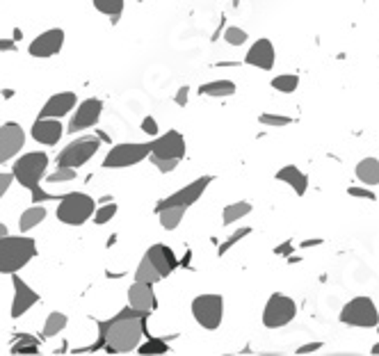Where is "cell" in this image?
Masks as SVG:
<instances>
[{
  "mask_svg": "<svg viewBox=\"0 0 379 356\" xmlns=\"http://www.w3.org/2000/svg\"><path fill=\"white\" fill-rule=\"evenodd\" d=\"M146 311H137L133 306L124 308L122 313L115 315L108 322L101 325V334L106 347L112 354H128L137 350L146 332Z\"/></svg>",
  "mask_w": 379,
  "mask_h": 356,
  "instance_id": "obj_1",
  "label": "cell"
},
{
  "mask_svg": "<svg viewBox=\"0 0 379 356\" xmlns=\"http://www.w3.org/2000/svg\"><path fill=\"white\" fill-rule=\"evenodd\" d=\"M37 254V245L28 236H3L0 238V274H16L23 270Z\"/></svg>",
  "mask_w": 379,
  "mask_h": 356,
  "instance_id": "obj_2",
  "label": "cell"
},
{
  "mask_svg": "<svg viewBox=\"0 0 379 356\" xmlns=\"http://www.w3.org/2000/svg\"><path fill=\"white\" fill-rule=\"evenodd\" d=\"M96 211V201L85 192H69L57 199L55 217L66 227H83Z\"/></svg>",
  "mask_w": 379,
  "mask_h": 356,
  "instance_id": "obj_3",
  "label": "cell"
},
{
  "mask_svg": "<svg viewBox=\"0 0 379 356\" xmlns=\"http://www.w3.org/2000/svg\"><path fill=\"white\" fill-rule=\"evenodd\" d=\"M46 169H48V155L44 151H30V153H23L21 158L14 162L12 176L14 180H19L23 187L32 190L46 176Z\"/></svg>",
  "mask_w": 379,
  "mask_h": 356,
  "instance_id": "obj_4",
  "label": "cell"
},
{
  "mask_svg": "<svg viewBox=\"0 0 379 356\" xmlns=\"http://www.w3.org/2000/svg\"><path fill=\"white\" fill-rule=\"evenodd\" d=\"M338 320L348 327H359V329H373L379 325V311L375 306V301L361 294V297L350 299L343 306Z\"/></svg>",
  "mask_w": 379,
  "mask_h": 356,
  "instance_id": "obj_5",
  "label": "cell"
},
{
  "mask_svg": "<svg viewBox=\"0 0 379 356\" xmlns=\"http://www.w3.org/2000/svg\"><path fill=\"white\" fill-rule=\"evenodd\" d=\"M99 146H101V140L96 135L76 137L71 144H66L64 149L57 153V167H69V169L83 167V164H87L94 155H96Z\"/></svg>",
  "mask_w": 379,
  "mask_h": 356,
  "instance_id": "obj_6",
  "label": "cell"
},
{
  "mask_svg": "<svg viewBox=\"0 0 379 356\" xmlns=\"http://www.w3.org/2000/svg\"><path fill=\"white\" fill-rule=\"evenodd\" d=\"M192 315L196 320V325L215 332L220 329L222 320H224V297L217 292H208V294H199V297L192 299Z\"/></svg>",
  "mask_w": 379,
  "mask_h": 356,
  "instance_id": "obj_7",
  "label": "cell"
},
{
  "mask_svg": "<svg viewBox=\"0 0 379 356\" xmlns=\"http://www.w3.org/2000/svg\"><path fill=\"white\" fill-rule=\"evenodd\" d=\"M151 146L149 142H124L112 146L108 151L106 160H103V169H124V167H133V164H140L142 160L149 158Z\"/></svg>",
  "mask_w": 379,
  "mask_h": 356,
  "instance_id": "obj_8",
  "label": "cell"
},
{
  "mask_svg": "<svg viewBox=\"0 0 379 356\" xmlns=\"http://www.w3.org/2000/svg\"><path fill=\"white\" fill-rule=\"evenodd\" d=\"M297 315V304L292 297L283 292H274L270 294L268 304L263 308V325L268 329H281L290 325Z\"/></svg>",
  "mask_w": 379,
  "mask_h": 356,
  "instance_id": "obj_9",
  "label": "cell"
},
{
  "mask_svg": "<svg viewBox=\"0 0 379 356\" xmlns=\"http://www.w3.org/2000/svg\"><path fill=\"white\" fill-rule=\"evenodd\" d=\"M210 183H213V176H201V178L192 180V183H187L185 187L176 190L174 194H169V197L162 199V201H158L156 213L165 211V208H171V206H185V208H190L192 204L199 201L201 194L206 192V187H208Z\"/></svg>",
  "mask_w": 379,
  "mask_h": 356,
  "instance_id": "obj_10",
  "label": "cell"
},
{
  "mask_svg": "<svg viewBox=\"0 0 379 356\" xmlns=\"http://www.w3.org/2000/svg\"><path fill=\"white\" fill-rule=\"evenodd\" d=\"M153 158L165 160H183L185 158V137L178 130H167L165 135H156L153 142H149Z\"/></svg>",
  "mask_w": 379,
  "mask_h": 356,
  "instance_id": "obj_11",
  "label": "cell"
},
{
  "mask_svg": "<svg viewBox=\"0 0 379 356\" xmlns=\"http://www.w3.org/2000/svg\"><path fill=\"white\" fill-rule=\"evenodd\" d=\"M64 39H66V34H64L62 28H50L46 32L37 34V37L30 41L28 53L32 57H37V59H48V57H53V55L59 53V50H62Z\"/></svg>",
  "mask_w": 379,
  "mask_h": 356,
  "instance_id": "obj_12",
  "label": "cell"
},
{
  "mask_svg": "<svg viewBox=\"0 0 379 356\" xmlns=\"http://www.w3.org/2000/svg\"><path fill=\"white\" fill-rule=\"evenodd\" d=\"M25 144V130L21 124H14V121H7V124L0 126V167L5 162H10L12 158L21 153Z\"/></svg>",
  "mask_w": 379,
  "mask_h": 356,
  "instance_id": "obj_13",
  "label": "cell"
},
{
  "mask_svg": "<svg viewBox=\"0 0 379 356\" xmlns=\"http://www.w3.org/2000/svg\"><path fill=\"white\" fill-rule=\"evenodd\" d=\"M101 115H103V101L101 99H87L78 103V108H76V115L69 121V133H83V130L87 128H94L101 121Z\"/></svg>",
  "mask_w": 379,
  "mask_h": 356,
  "instance_id": "obj_14",
  "label": "cell"
},
{
  "mask_svg": "<svg viewBox=\"0 0 379 356\" xmlns=\"http://www.w3.org/2000/svg\"><path fill=\"white\" fill-rule=\"evenodd\" d=\"M12 285H14V299H12V318H21L39 301V292H34L21 276L12 274Z\"/></svg>",
  "mask_w": 379,
  "mask_h": 356,
  "instance_id": "obj_15",
  "label": "cell"
},
{
  "mask_svg": "<svg viewBox=\"0 0 379 356\" xmlns=\"http://www.w3.org/2000/svg\"><path fill=\"white\" fill-rule=\"evenodd\" d=\"M245 62L249 66L263 69V71H272L274 62H277V53H274V46L270 39H258L252 43V48L247 50Z\"/></svg>",
  "mask_w": 379,
  "mask_h": 356,
  "instance_id": "obj_16",
  "label": "cell"
},
{
  "mask_svg": "<svg viewBox=\"0 0 379 356\" xmlns=\"http://www.w3.org/2000/svg\"><path fill=\"white\" fill-rule=\"evenodd\" d=\"M30 135H32L34 142L46 144V146H55L59 140H62L64 128H62V124H59V119H44V117H39L32 124Z\"/></svg>",
  "mask_w": 379,
  "mask_h": 356,
  "instance_id": "obj_17",
  "label": "cell"
},
{
  "mask_svg": "<svg viewBox=\"0 0 379 356\" xmlns=\"http://www.w3.org/2000/svg\"><path fill=\"white\" fill-rule=\"evenodd\" d=\"M76 103H78V97H76L73 92H57L44 103V108L39 110V117L59 119V117L69 115V112L76 108Z\"/></svg>",
  "mask_w": 379,
  "mask_h": 356,
  "instance_id": "obj_18",
  "label": "cell"
},
{
  "mask_svg": "<svg viewBox=\"0 0 379 356\" xmlns=\"http://www.w3.org/2000/svg\"><path fill=\"white\" fill-rule=\"evenodd\" d=\"M144 258L151 260L153 267H156V270L160 272L162 279L169 276L178 267V258H176V254L167 245H151L149 249H146Z\"/></svg>",
  "mask_w": 379,
  "mask_h": 356,
  "instance_id": "obj_19",
  "label": "cell"
},
{
  "mask_svg": "<svg viewBox=\"0 0 379 356\" xmlns=\"http://www.w3.org/2000/svg\"><path fill=\"white\" fill-rule=\"evenodd\" d=\"M128 306H133V308H137V311H146V313H151V311L158 306L156 292H153V285H151V283L135 281V283L131 285V288H128Z\"/></svg>",
  "mask_w": 379,
  "mask_h": 356,
  "instance_id": "obj_20",
  "label": "cell"
},
{
  "mask_svg": "<svg viewBox=\"0 0 379 356\" xmlns=\"http://www.w3.org/2000/svg\"><path fill=\"white\" fill-rule=\"evenodd\" d=\"M277 180L290 185L292 190H295L297 197H304L306 190H308V176L299 167H295V164H286V167H281L277 171Z\"/></svg>",
  "mask_w": 379,
  "mask_h": 356,
  "instance_id": "obj_21",
  "label": "cell"
},
{
  "mask_svg": "<svg viewBox=\"0 0 379 356\" xmlns=\"http://www.w3.org/2000/svg\"><path fill=\"white\" fill-rule=\"evenodd\" d=\"M46 206L44 204H32V208H28L21 217H19V231L21 233H30L32 229H37L41 222L46 220Z\"/></svg>",
  "mask_w": 379,
  "mask_h": 356,
  "instance_id": "obj_22",
  "label": "cell"
},
{
  "mask_svg": "<svg viewBox=\"0 0 379 356\" xmlns=\"http://www.w3.org/2000/svg\"><path fill=\"white\" fill-rule=\"evenodd\" d=\"M199 94L201 97H208V99H227V97H234L236 94V83L231 80H213V83H206L199 87Z\"/></svg>",
  "mask_w": 379,
  "mask_h": 356,
  "instance_id": "obj_23",
  "label": "cell"
},
{
  "mask_svg": "<svg viewBox=\"0 0 379 356\" xmlns=\"http://www.w3.org/2000/svg\"><path fill=\"white\" fill-rule=\"evenodd\" d=\"M357 178L364 185H379V160L377 158H364L357 164Z\"/></svg>",
  "mask_w": 379,
  "mask_h": 356,
  "instance_id": "obj_24",
  "label": "cell"
},
{
  "mask_svg": "<svg viewBox=\"0 0 379 356\" xmlns=\"http://www.w3.org/2000/svg\"><path fill=\"white\" fill-rule=\"evenodd\" d=\"M92 5H94V10H96V12L110 16L112 23H117L119 16H122V12H124L126 0H92Z\"/></svg>",
  "mask_w": 379,
  "mask_h": 356,
  "instance_id": "obj_25",
  "label": "cell"
},
{
  "mask_svg": "<svg viewBox=\"0 0 379 356\" xmlns=\"http://www.w3.org/2000/svg\"><path fill=\"white\" fill-rule=\"evenodd\" d=\"M187 208L185 206H171V208H165V211H160V227L165 229V231H174L178 229V224L180 220H183V215H185Z\"/></svg>",
  "mask_w": 379,
  "mask_h": 356,
  "instance_id": "obj_26",
  "label": "cell"
},
{
  "mask_svg": "<svg viewBox=\"0 0 379 356\" xmlns=\"http://www.w3.org/2000/svg\"><path fill=\"white\" fill-rule=\"evenodd\" d=\"M249 213H252V204H249V201H236V204L224 206L222 220H224V224H236V222L243 220V217H247Z\"/></svg>",
  "mask_w": 379,
  "mask_h": 356,
  "instance_id": "obj_27",
  "label": "cell"
},
{
  "mask_svg": "<svg viewBox=\"0 0 379 356\" xmlns=\"http://www.w3.org/2000/svg\"><path fill=\"white\" fill-rule=\"evenodd\" d=\"M160 279H162V276H160V272L156 270V267H153L151 260H149V258H142L140 265H137V270H135V281L156 285Z\"/></svg>",
  "mask_w": 379,
  "mask_h": 356,
  "instance_id": "obj_28",
  "label": "cell"
},
{
  "mask_svg": "<svg viewBox=\"0 0 379 356\" xmlns=\"http://www.w3.org/2000/svg\"><path fill=\"white\" fill-rule=\"evenodd\" d=\"M66 315L64 313H59V311H53L48 318H46V325H44V338H55L57 334H62L64 332V327H66Z\"/></svg>",
  "mask_w": 379,
  "mask_h": 356,
  "instance_id": "obj_29",
  "label": "cell"
},
{
  "mask_svg": "<svg viewBox=\"0 0 379 356\" xmlns=\"http://www.w3.org/2000/svg\"><path fill=\"white\" fill-rule=\"evenodd\" d=\"M272 87L277 92H283V94H292L299 87V78L295 73H281L277 78H272Z\"/></svg>",
  "mask_w": 379,
  "mask_h": 356,
  "instance_id": "obj_30",
  "label": "cell"
},
{
  "mask_svg": "<svg viewBox=\"0 0 379 356\" xmlns=\"http://www.w3.org/2000/svg\"><path fill=\"white\" fill-rule=\"evenodd\" d=\"M169 352V347L165 341H158V338H149L144 345H137V354H151V356H156V354H167Z\"/></svg>",
  "mask_w": 379,
  "mask_h": 356,
  "instance_id": "obj_31",
  "label": "cell"
},
{
  "mask_svg": "<svg viewBox=\"0 0 379 356\" xmlns=\"http://www.w3.org/2000/svg\"><path fill=\"white\" fill-rule=\"evenodd\" d=\"M12 354H39V341L32 336H23L21 341L12 347Z\"/></svg>",
  "mask_w": 379,
  "mask_h": 356,
  "instance_id": "obj_32",
  "label": "cell"
},
{
  "mask_svg": "<svg viewBox=\"0 0 379 356\" xmlns=\"http://www.w3.org/2000/svg\"><path fill=\"white\" fill-rule=\"evenodd\" d=\"M117 204L112 201V204H108V206H101V208H96V211H94V224H96V227H103V224H108L112 217L117 215Z\"/></svg>",
  "mask_w": 379,
  "mask_h": 356,
  "instance_id": "obj_33",
  "label": "cell"
},
{
  "mask_svg": "<svg viewBox=\"0 0 379 356\" xmlns=\"http://www.w3.org/2000/svg\"><path fill=\"white\" fill-rule=\"evenodd\" d=\"M249 39L247 30L243 28H236V25H231V28L224 30V41L229 43V46H243V43Z\"/></svg>",
  "mask_w": 379,
  "mask_h": 356,
  "instance_id": "obj_34",
  "label": "cell"
},
{
  "mask_svg": "<svg viewBox=\"0 0 379 356\" xmlns=\"http://www.w3.org/2000/svg\"><path fill=\"white\" fill-rule=\"evenodd\" d=\"M263 126H272V128H283V126H290L292 119L286 117V115H270V112H263L261 117H258Z\"/></svg>",
  "mask_w": 379,
  "mask_h": 356,
  "instance_id": "obj_35",
  "label": "cell"
},
{
  "mask_svg": "<svg viewBox=\"0 0 379 356\" xmlns=\"http://www.w3.org/2000/svg\"><path fill=\"white\" fill-rule=\"evenodd\" d=\"M249 233H252V229H249V227H243V229H238V231L231 233V236L227 238V242H224V245L220 247V256H222V254H227V251H229L231 247H236L240 240H245V238L249 236Z\"/></svg>",
  "mask_w": 379,
  "mask_h": 356,
  "instance_id": "obj_36",
  "label": "cell"
},
{
  "mask_svg": "<svg viewBox=\"0 0 379 356\" xmlns=\"http://www.w3.org/2000/svg\"><path fill=\"white\" fill-rule=\"evenodd\" d=\"M76 178V169H69V167H57V171H53L48 176V183L55 185V183H69V180Z\"/></svg>",
  "mask_w": 379,
  "mask_h": 356,
  "instance_id": "obj_37",
  "label": "cell"
},
{
  "mask_svg": "<svg viewBox=\"0 0 379 356\" xmlns=\"http://www.w3.org/2000/svg\"><path fill=\"white\" fill-rule=\"evenodd\" d=\"M149 158H151V162H153V164H156V167H158V171H160V173H169V171H174V169L178 167V162H180V160L153 158V155H149Z\"/></svg>",
  "mask_w": 379,
  "mask_h": 356,
  "instance_id": "obj_38",
  "label": "cell"
},
{
  "mask_svg": "<svg viewBox=\"0 0 379 356\" xmlns=\"http://www.w3.org/2000/svg\"><path fill=\"white\" fill-rule=\"evenodd\" d=\"M140 126H142V133H144V135H149V137H156V135L160 133V128H158V121L153 119L151 115H149V117H144Z\"/></svg>",
  "mask_w": 379,
  "mask_h": 356,
  "instance_id": "obj_39",
  "label": "cell"
},
{
  "mask_svg": "<svg viewBox=\"0 0 379 356\" xmlns=\"http://www.w3.org/2000/svg\"><path fill=\"white\" fill-rule=\"evenodd\" d=\"M348 194L355 199H368V201H375L377 194L370 187H348Z\"/></svg>",
  "mask_w": 379,
  "mask_h": 356,
  "instance_id": "obj_40",
  "label": "cell"
},
{
  "mask_svg": "<svg viewBox=\"0 0 379 356\" xmlns=\"http://www.w3.org/2000/svg\"><path fill=\"white\" fill-rule=\"evenodd\" d=\"M30 194H32V204H46V201H50V199H59V197H53V194H48L44 187H32L30 190Z\"/></svg>",
  "mask_w": 379,
  "mask_h": 356,
  "instance_id": "obj_41",
  "label": "cell"
},
{
  "mask_svg": "<svg viewBox=\"0 0 379 356\" xmlns=\"http://www.w3.org/2000/svg\"><path fill=\"white\" fill-rule=\"evenodd\" d=\"M12 183H14L12 171H0V199L7 194V190L12 187Z\"/></svg>",
  "mask_w": 379,
  "mask_h": 356,
  "instance_id": "obj_42",
  "label": "cell"
},
{
  "mask_svg": "<svg viewBox=\"0 0 379 356\" xmlns=\"http://www.w3.org/2000/svg\"><path fill=\"white\" fill-rule=\"evenodd\" d=\"M322 343L320 341H315V343H306V345H301V347H297V352L295 354H313V352H317V350H322Z\"/></svg>",
  "mask_w": 379,
  "mask_h": 356,
  "instance_id": "obj_43",
  "label": "cell"
},
{
  "mask_svg": "<svg viewBox=\"0 0 379 356\" xmlns=\"http://www.w3.org/2000/svg\"><path fill=\"white\" fill-rule=\"evenodd\" d=\"M187 94H190V87L187 85L180 87V90L176 92V106H180V108L185 106V103H187Z\"/></svg>",
  "mask_w": 379,
  "mask_h": 356,
  "instance_id": "obj_44",
  "label": "cell"
},
{
  "mask_svg": "<svg viewBox=\"0 0 379 356\" xmlns=\"http://www.w3.org/2000/svg\"><path fill=\"white\" fill-rule=\"evenodd\" d=\"M12 50H16L14 39H0V53H12Z\"/></svg>",
  "mask_w": 379,
  "mask_h": 356,
  "instance_id": "obj_45",
  "label": "cell"
},
{
  "mask_svg": "<svg viewBox=\"0 0 379 356\" xmlns=\"http://www.w3.org/2000/svg\"><path fill=\"white\" fill-rule=\"evenodd\" d=\"M290 251H292V242L288 240L286 245H281V247L274 249V254H277V256H286V254H290Z\"/></svg>",
  "mask_w": 379,
  "mask_h": 356,
  "instance_id": "obj_46",
  "label": "cell"
},
{
  "mask_svg": "<svg viewBox=\"0 0 379 356\" xmlns=\"http://www.w3.org/2000/svg\"><path fill=\"white\" fill-rule=\"evenodd\" d=\"M317 245H322V240H304L301 242V247L308 249V247H317Z\"/></svg>",
  "mask_w": 379,
  "mask_h": 356,
  "instance_id": "obj_47",
  "label": "cell"
},
{
  "mask_svg": "<svg viewBox=\"0 0 379 356\" xmlns=\"http://www.w3.org/2000/svg\"><path fill=\"white\" fill-rule=\"evenodd\" d=\"M7 233H10V231H7V227H5V224H0V238H3V236H7Z\"/></svg>",
  "mask_w": 379,
  "mask_h": 356,
  "instance_id": "obj_48",
  "label": "cell"
},
{
  "mask_svg": "<svg viewBox=\"0 0 379 356\" xmlns=\"http://www.w3.org/2000/svg\"><path fill=\"white\" fill-rule=\"evenodd\" d=\"M370 354H375V356H379V343H375V345H373V352H370Z\"/></svg>",
  "mask_w": 379,
  "mask_h": 356,
  "instance_id": "obj_49",
  "label": "cell"
},
{
  "mask_svg": "<svg viewBox=\"0 0 379 356\" xmlns=\"http://www.w3.org/2000/svg\"><path fill=\"white\" fill-rule=\"evenodd\" d=\"M377 334H379V325H377Z\"/></svg>",
  "mask_w": 379,
  "mask_h": 356,
  "instance_id": "obj_50",
  "label": "cell"
}]
</instances>
